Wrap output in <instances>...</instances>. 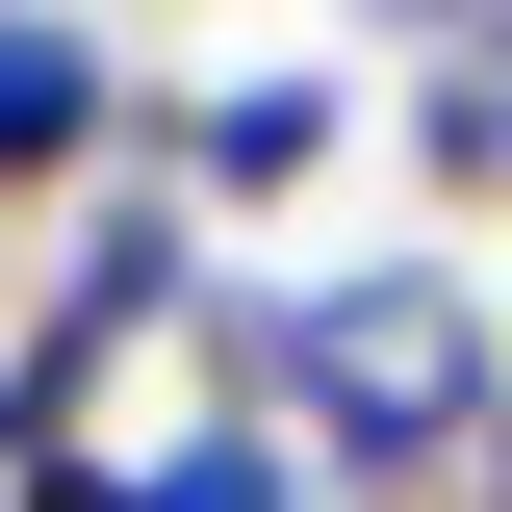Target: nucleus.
<instances>
[{"label":"nucleus","mask_w":512,"mask_h":512,"mask_svg":"<svg viewBox=\"0 0 512 512\" xmlns=\"http://www.w3.org/2000/svg\"><path fill=\"white\" fill-rule=\"evenodd\" d=\"M0 512H128V461H26V487H0Z\"/></svg>","instance_id":"obj_8"},{"label":"nucleus","mask_w":512,"mask_h":512,"mask_svg":"<svg viewBox=\"0 0 512 512\" xmlns=\"http://www.w3.org/2000/svg\"><path fill=\"white\" fill-rule=\"evenodd\" d=\"M128 512H333V487H308V436H282V410H205V436L128 461Z\"/></svg>","instance_id":"obj_4"},{"label":"nucleus","mask_w":512,"mask_h":512,"mask_svg":"<svg viewBox=\"0 0 512 512\" xmlns=\"http://www.w3.org/2000/svg\"><path fill=\"white\" fill-rule=\"evenodd\" d=\"M333 26H359V52H410V77H436V52H487L512 0H333Z\"/></svg>","instance_id":"obj_6"},{"label":"nucleus","mask_w":512,"mask_h":512,"mask_svg":"<svg viewBox=\"0 0 512 512\" xmlns=\"http://www.w3.org/2000/svg\"><path fill=\"white\" fill-rule=\"evenodd\" d=\"M103 26H180V0H103Z\"/></svg>","instance_id":"obj_9"},{"label":"nucleus","mask_w":512,"mask_h":512,"mask_svg":"<svg viewBox=\"0 0 512 512\" xmlns=\"http://www.w3.org/2000/svg\"><path fill=\"white\" fill-rule=\"evenodd\" d=\"M410 512H512V410H487V436H461V461H436Z\"/></svg>","instance_id":"obj_7"},{"label":"nucleus","mask_w":512,"mask_h":512,"mask_svg":"<svg viewBox=\"0 0 512 512\" xmlns=\"http://www.w3.org/2000/svg\"><path fill=\"white\" fill-rule=\"evenodd\" d=\"M410 180H436V205H512V26L410 77Z\"/></svg>","instance_id":"obj_5"},{"label":"nucleus","mask_w":512,"mask_h":512,"mask_svg":"<svg viewBox=\"0 0 512 512\" xmlns=\"http://www.w3.org/2000/svg\"><path fill=\"white\" fill-rule=\"evenodd\" d=\"M333 154H359V103H333V77H154V103H128V180H180V205H308Z\"/></svg>","instance_id":"obj_2"},{"label":"nucleus","mask_w":512,"mask_h":512,"mask_svg":"<svg viewBox=\"0 0 512 512\" xmlns=\"http://www.w3.org/2000/svg\"><path fill=\"white\" fill-rule=\"evenodd\" d=\"M128 103H154V77L103 52V0H0V205H103Z\"/></svg>","instance_id":"obj_3"},{"label":"nucleus","mask_w":512,"mask_h":512,"mask_svg":"<svg viewBox=\"0 0 512 512\" xmlns=\"http://www.w3.org/2000/svg\"><path fill=\"white\" fill-rule=\"evenodd\" d=\"M256 410L308 436L333 512H410V487L512 410V308H487V256H308V282L256 308Z\"/></svg>","instance_id":"obj_1"}]
</instances>
